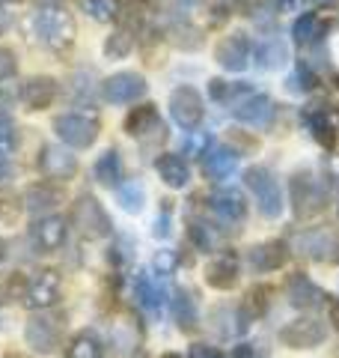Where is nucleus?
Masks as SVG:
<instances>
[{
  "label": "nucleus",
  "mask_w": 339,
  "mask_h": 358,
  "mask_svg": "<svg viewBox=\"0 0 339 358\" xmlns=\"http://www.w3.org/2000/svg\"><path fill=\"white\" fill-rule=\"evenodd\" d=\"M33 30L51 51H66L75 42V18L60 6H42L33 15Z\"/></svg>",
  "instance_id": "1"
},
{
  "label": "nucleus",
  "mask_w": 339,
  "mask_h": 358,
  "mask_svg": "<svg viewBox=\"0 0 339 358\" xmlns=\"http://www.w3.org/2000/svg\"><path fill=\"white\" fill-rule=\"evenodd\" d=\"M54 131L72 150H89L101 131V122L89 110H72V114H63L54 120Z\"/></svg>",
  "instance_id": "2"
},
{
  "label": "nucleus",
  "mask_w": 339,
  "mask_h": 358,
  "mask_svg": "<svg viewBox=\"0 0 339 358\" xmlns=\"http://www.w3.org/2000/svg\"><path fill=\"white\" fill-rule=\"evenodd\" d=\"M72 218H75L77 233H81L84 239H89V242L105 239V236H110V230H113L110 215H107L105 206H101L93 194H81V197H77V203L72 209Z\"/></svg>",
  "instance_id": "3"
},
{
  "label": "nucleus",
  "mask_w": 339,
  "mask_h": 358,
  "mask_svg": "<svg viewBox=\"0 0 339 358\" xmlns=\"http://www.w3.org/2000/svg\"><path fill=\"white\" fill-rule=\"evenodd\" d=\"M244 185L256 194V206L265 218H280L282 212V192L280 182L274 179V173L268 167H247L244 173Z\"/></svg>",
  "instance_id": "4"
},
{
  "label": "nucleus",
  "mask_w": 339,
  "mask_h": 358,
  "mask_svg": "<svg viewBox=\"0 0 339 358\" xmlns=\"http://www.w3.org/2000/svg\"><path fill=\"white\" fill-rule=\"evenodd\" d=\"M292 203L298 218H312L324 209V188L310 171H298L292 176Z\"/></svg>",
  "instance_id": "5"
},
{
  "label": "nucleus",
  "mask_w": 339,
  "mask_h": 358,
  "mask_svg": "<svg viewBox=\"0 0 339 358\" xmlns=\"http://www.w3.org/2000/svg\"><path fill=\"white\" fill-rule=\"evenodd\" d=\"M253 57V45L247 39V33L232 30L214 45V60H218L226 72H244L250 66Z\"/></svg>",
  "instance_id": "6"
},
{
  "label": "nucleus",
  "mask_w": 339,
  "mask_h": 358,
  "mask_svg": "<svg viewBox=\"0 0 339 358\" xmlns=\"http://www.w3.org/2000/svg\"><path fill=\"white\" fill-rule=\"evenodd\" d=\"M232 117L250 129H268L277 117V105L265 93H250L239 99V102H232Z\"/></svg>",
  "instance_id": "7"
},
{
  "label": "nucleus",
  "mask_w": 339,
  "mask_h": 358,
  "mask_svg": "<svg viewBox=\"0 0 339 358\" xmlns=\"http://www.w3.org/2000/svg\"><path fill=\"white\" fill-rule=\"evenodd\" d=\"M143 93H146V78L140 72H116L101 81V96H105L110 105L137 102Z\"/></svg>",
  "instance_id": "8"
},
{
  "label": "nucleus",
  "mask_w": 339,
  "mask_h": 358,
  "mask_svg": "<svg viewBox=\"0 0 339 358\" xmlns=\"http://www.w3.org/2000/svg\"><path fill=\"white\" fill-rule=\"evenodd\" d=\"M324 338H327V329L312 317L292 320L289 326L280 329V343L289 346V350H312V346H319Z\"/></svg>",
  "instance_id": "9"
},
{
  "label": "nucleus",
  "mask_w": 339,
  "mask_h": 358,
  "mask_svg": "<svg viewBox=\"0 0 339 358\" xmlns=\"http://www.w3.org/2000/svg\"><path fill=\"white\" fill-rule=\"evenodd\" d=\"M170 114L182 129H197L206 114V105H202V96L194 87H176L170 93Z\"/></svg>",
  "instance_id": "10"
},
{
  "label": "nucleus",
  "mask_w": 339,
  "mask_h": 358,
  "mask_svg": "<svg viewBox=\"0 0 339 358\" xmlns=\"http://www.w3.org/2000/svg\"><path fill=\"white\" fill-rule=\"evenodd\" d=\"M39 171L48 179L69 182V179H75V173H77V159L69 150L56 147V143H48V147H42V155H39Z\"/></svg>",
  "instance_id": "11"
},
{
  "label": "nucleus",
  "mask_w": 339,
  "mask_h": 358,
  "mask_svg": "<svg viewBox=\"0 0 339 358\" xmlns=\"http://www.w3.org/2000/svg\"><path fill=\"white\" fill-rule=\"evenodd\" d=\"M298 248L301 254L312 257L319 263H336L339 260V236L327 230H307L298 236Z\"/></svg>",
  "instance_id": "12"
},
{
  "label": "nucleus",
  "mask_w": 339,
  "mask_h": 358,
  "mask_svg": "<svg viewBox=\"0 0 339 358\" xmlns=\"http://www.w3.org/2000/svg\"><path fill=\"white\" fill-rule=\"evenodd\" d=\"M303 122L310 126L312 138L319 141V147L333 150L336 131H339V117L333 114V110H327L324 105H310L307 110H303Z\"/></svg>",
  "instance_id": "13"
},
{
  "label": "nucleus",
  "mask_w": 339,
  "mask_h": 358,
  "mask_svg": "<svg viewBox=\"0 0 339 358\" xmlns=\"http://www.w3.org/2000/svg\"><path fill=\"white\" fill-rule=\"evenodd\" d=\"M206 284L211 289H220V293L239 284V257H235V251H223L211 257L206 266Z\"/></svg>",
  "instance_id": "14"
},
{
  "label": "nucleus",
  "mask_w": 339,
  "mask_h": 358,
  "mask_svg": "<svg viewBox=\"0 0 339 358\" xmlns=\"http://www.w3.org/2000/svg\"><path fill=\"white\" fill-rule=\"evenodd\" d=\"M18 96L27 105V110H48L56 99V81L51 75H33L24 81Z\"/></svg>",
  "instance_id": "15"
},
{
  "label": "nucleus",
  "mask_w": 339,
  "mask_h": 358,
  "mask_svg": "<svg viewBox=\"0 0 339 358\" xmlns=\"http://www.w3.org/2000/svg\"><path fill=\"white\" fill-rule=\"evenodd\" d=\"M209 203H211V212L223 224H241L247 218V200L241 192H235V188H220V192H214L209 197Z\"/></svg>",
  "instance_id": "16"
},
{
  "label": "nucleus",
  "mask_w": 339,
  "mask_h": 358,
  "mask_svg": "<svg viewBox=\"0 0 339 358\" xmlns=\"http://www.w3.org/2000/svg\"><path fill=\"white\" fill-rule=\"evenodd\" d=\"M56 299H60V281H56V275H54V272H39V275H33V278H30L27 296H24L27 308L45 310V308L56 305Z\"/></svg>",
  "instance_id": "17"
},
{
  "label": "nucleus",
  "mask_w": 339,
  "mask_h": 358,
  "mask_svg": "<svg viewBox=\"0 0 339 358\" xmlns=\"http://www.w3.org/2000/svg\"><path fill=\"white\" fill-rule=\"evenodd\" d=\"M66 233H69V227H66V218L45 215V218H39L36 224H33L30 236H33V242L39 245V251L51 254V251H56L66 242Z\"/></svg>",
  "instance_id": "18"
},
{
  "label": "nucleus",
  "mask_w": 339,
  "mask_h": 358,
  "mask_svg": "<svg viewBox=\"0 0 339 358\" xmlns=\"http://www.w3.org/2000/svg\"><path fill=\"white\" fill-rule=\"evenodd\" d=\"M289 260V245L282 239H268L250 248V266L256 272H277Z\"/></svg>",
  "instance_id": "19"
},
{
  "label": "nucleus",
  "mask_w": 339,
  "mask_h": 358,
  "mask_svg": "<svg viewBox=\"0 0 339 358\" xmlns=\"http://www.w3.org/2000/svg\"><path fill=\"white\" fill-rule=\"evenodd\" d=\"M235 164H239V152L229 150V147H211L202 152V173L214 182H223V179H229Z\"/></svg>",
  "instance_id": "20"
},
{
  "label": "nucleus",
  "mask_w": 339,
  "mask_h": 358,
  "mask_svg": "<svg viewBox=\"0 0 339 358\" xmlns=\"http://www.w3.org/2000/svg\"><path fill=\"white\" fill-rule=\"evenodd\" d=\"M134 289H137V299H140L143 310L149 313L152 320H161V313H164V301H167L164 287L158 284L149 272H140V275H137V281H134Z\"/></svg>",
  "instance_id": "21"
},
{
  "label": "nucleus",
  "mask_w": 339,
  "mask_h": 358,
  "mask_svg": "<svg viewBox=\"0 0 339 358\" xmlns=\"http://www.w3.org/2000/svg\"><path fill=\"white\" fill-rule=\"evenodd\" d=\"M24 338L33 346V352L51 355L54 346H56V326H54V320H48V317H30L27 329H24Z\"/></svg>",
  "instance_id": "22"
},
{
  "label": "nucleus",
  "mask_w": 339,
  "mask_h": 358,
  "mask_svg": "<svg viewBox=\"0 0 339 358\" xmlns=\"http://www.w3.org/2000/svg\"><path fill=\"white\" fill-rule=\"evenodd\" d=\"M63 200H66V192L51 185V182H36L24 192V206H27V212H33V215H42V212H48V209H56Z\"/></svg>",
  "instance_id": "23"
},
{
  "label": "nucleus",
  "mask_w": 339,
  "mask_h": 358,
  "mask_svg": "<svg viewBox=\"0 0 339 358\" xmlns=\"http://www.w3.org/2000/svg\"><path fill=\"white\" fill-rule=\"evenodd\" d=\"M155 171L167 188H185L190 182V167L182 155H173V152L161 155V159L155 162Z\"/></svg>",
  "instance_id": "24"
},
{
  "label": "nucleus",
  "mask_w": 339,
  "mask_h": 358,
  "mask_svg": "<svg viewBox=\"0 0 339 358\" xmlns=\"http://www.w3.org/2000/svg\"><path fill=\"white\" fill-rule=\"evenodd\" d=\"M286 293H289V299H292V305H295V308H319L322 301H327V296L322 293V289L315 287L310 278H303V275L292 278L289 287H286Z\"/></svg>",
  "instance_id": "25"
},
{
  "label": "nucleus",
  "mask_w": 339,
  "mask_h": 358,
  "mask_svg": "<svg viewBox=\"0 0 339 358\" xmlns=\"http://www.w3.org/2000/svg\"><path fill=\"white\" fill-rule=\"evenodd\" d=\"M327 30H331V21L319 13H303L298 21H295V42L298 45H315L322 36H327Z\"/></svg>",
  "instance_id": "26"
},
{
  "label": "nucleus",
  "mask_w": 339,
  "mask_h": 358,
  "mask_svg": "<svg viewBox=\"0 0 339 358\" xmlns=\"http://www.w3.org/2000/svg\"><path fill=\"white\" fill-rule=\"evenodd\" d=\"M253 57H256L259 69L274 72V69H280V66L289 60V48L280 39H265V42H259L253 48Z\"/></svg>",
  "instance_id": "27"
},
{
  "label": "nucleus",
  "mask_w": 339,
  "mask_h": 358,
  "mask_svg": "<svg viewBox=\"0 0 339 358\" xmlns=\"http://www.w3.org/2000/svg\"><path fill=\"white\" fill-rule=\"evenodd\" d=\"M122 129H126L131 138H143L146 131L161 129V126H158V110H155V105L131 108V110H128V117H126V122H122Z\"/></svg>",
  "instance_id": "28"
},
{
  "label": "nucleus",
  "mask_w": 339,
  "mask_h": 358,
  "mask_svg": "<svg viewBox=\"0 0 339 358\" xmlns=\"http://www.w3.org/2000/svg\"><path fill=\"white\" fill-rule=\"evenodd\" d=\"M96 179L101 185H107V188H119V179H122V159H119V152L116 150H105L98 155V162H96Z\"/></svg>",
  "instance_id": "29"
},
{
  "label": "nucleus",
  "mask_w": 339,
  "mask_h": 358,
  "mask_svg": "<svg viewBox=\"0 0 339 358\" xmlns=\"http://www.w3.org/2000/svg\"><path fill=\"white\" fill-rule=\"evenodd\" d=\"M173 317L179 322V329L182 331H194L197 329V305H194V299H190L188 289H176V296H173Z\"/></svg>",
  "instance_id": "30"
},
{
  "label": "nucleus",
  "mask_w": 339,
  "mask_h": 358,
  "mask_svg": "<svg viewBox=\"0 0 339 358\" xmlns=\"http://www.w3.org/2000/svg\"><path fill=\"white\" fill-rule=\"evenodd\" d=\"M116 200H119V206L126 212L137 215V212L143 209V203H146V192H143V185L137 182V179H128V182H122L116 188Z\"/></svg>",
  "instance_id": "31"
},
{
  "label": "nucleus",
  "mask_w": 339,
  "mask_h": 358,
  "mask_svg": "<svg viewBox=\"0 0 339 358\" xmlns=\"http://www.w3.org/2000/svg\"><path fill=\"white\" fill-rule=\"evenodd\" d=\"M134 51V33L131 30H113L105 39V57L110 60H122Z\"/></svg>",
  "instance_id": "32"
},
{
  "label": "nucleus",
  "mask_w": 339,
  "mask_h": 358,
  "mask_svg": "<svg viewBox=\"0 0 339 358\" xmlns=\"http://www.w3.org/2000/svg\"><path fill=\"white\" fill-rule=\"evenodd\" d=\"M69 358H101V341L89 331L75 334L69 343Z\"/></svg>",
  "instance_id": "33"
},
{
  "label": "nucleus",
  "mask_w": 339,
  "mask_h": 358,
  "mask_svg": "<svg viewBox=\"0 0 339 358\" xmlns=\"http://www.w3.org/2000/svg\"><path fill=\"white\" fill-rule=\"evenodd\" d=\"M81 9L93 21H116L119 18V0H81Z\"/></svg>",
  "instance_id": "34"
},
{
  "label": "nucleus",
  "mask_w": 339,
  "mask_h": 358,
  "mask_svg": "<svg viewBox=\"0 0 339 358\" xmlns=\"http://www.w3.org/2000/svg\"><path fill=\"white\" fill-rule=\"evenodd\" d=\"M271 296V287H253L250 293H247V299H244V320L250 322V320H256V317H262V313L268 310V299Z\"/></svg>",
  "instance_id": "35"
},
{
  "label": "nucleus",
  "mask_w": 339,
  "mask_h": 358,
  "mask_svg": "<svg viewBox=\"0 0 339 358\" xmlns=\"http://www.w3.org/2000/svg\"><path fill=\"white\" fill-rule=\"evenodd\" d=\"M113 346H116L122 355L137 350V329H134L131 320H122V322L113 326Z\"/></svg>",
  "instance_id": "36"
},
{
  "label": "nucleus",
  "mask_w": 339,
  "mask_h": 358,
  "mask_svg": "<svg viewBox=\"0 0 339 358\" xmlns=\"http://www.w3.org/2000/svg\"><path fill=\"white\" fill-rule=\"evenodd\" d=\"M190 242L197 245L199 251H214L218 248V230L211 227L206 221H190Z\"/></svg>",
  "instance_id": "37"
},
{
  "label": "nucleus",
  "mask_w": 339,
  "mask_h": 358,
  "mask_svg": "<svg viewBox=\"0 0 339 358\" xmlns=\"http://www.w3.org/2000/svg\"><path fill=\"white\" fill-rule=\"evenodd\" d=\"M173 42H176V48L194 51V48H199V45H202V36H199L197 27H190V24H176V27H173Z\"/></svg>",
  "instance_id": "38"
},
{
  "label": "nucleus",
  "mask_w": 339,
  "mask_h": 358,
  "mask_svg": "<svg viewBox=\"0 0 339 358\" xmlns=\"http://www.w3.org/2000/svg\"><path fill=\"white\" fill-rule=\"evenodd\" d=\"M15 147H18V129H15V122L9 120V117H0V155L15 152Z\"/></svg>",
  "instance_id": "39"
},
{
  "label": "nucleus",
  "mask_w": 339,
  "mask_h": 358,
  "mask_svg": "<svg viewBox=\"0 0 339 358\" xmlns=\"http://www.w3.org/2000/svg\"><path fill=\"white\" fill-rule=\"evenodd\" d=\"M176 266H179V257H176V251H170V248L158 251V254L152 257V272H155V275H161V278L173 275V272H176Z\"/></svg>",
  "instance_id": "40"
},
{
  "label": "nucleus",
  "mask_w": 339,
  "mask_h": 358,
  "mask_svg": "<svg viewBox=\"0 0 339 358\" xmlns=\"http://www.w3.org/2000/svg\"><path fill=\"white\" fill-rule=\"evenodd\" d=\"M21 212V203L13 192H6V188H0V221H15Z\"/></svg>",
  "instance_id": "41"
},
{
  "label": "nucleus",
  "mask_w": 339,
  "mask_h": 358,
  "mask_svg": "<svg viewBox=\"0 0 339 358\" xmlns=\"http://www.w3.org/2000/svg\"><path fill=\"white\" fill-rule=\"evenodd\" d=\"M312 87H315V78L310 69H303V66L289 78V90H295V93H303V90H312Z\"/></svg>",
  "instance_id": "42"
},
{
  "label": "nucleus",
  "mask_w": 339,
  "mask_h": 358,
  "mask_svg": "<svg viewBox=\"0 0 339 358\" xmlns=\"http://www.w3.org/2000/svg\"><path fill=\"white\" fill-rule=\"evenodd\" d=\"M15 69H18L15 54L9 51V48H3V45H0V81H6V78H13V75H15Z\"/></svg>",
  "instance_id": "43"
},
{
  "label": "nucleus",
  "mask_w": 339,
  "mask_h": 358,
  "mask_svg": "<svg viewBox=\"0 0 339 358\" xmlns=\"http://www.w3.org/2000/svg\"><path fill=\"white\" fill-rule=\"evenodd\" d=\"M188 358H223V352L218 346H209V343H194L188 350Z\"/></svg>",
  "instance_id": "44"
},
{
  "label": "nucleus",
  "mask_w": 339,
  "mask_h": 358,
  "mask_svg": "<svg viewBox=\"0 0 339 358\" xmlns=\"http://www.w3.org/2000/svg\"><path fill=\"white\" fill-rule=\"evenodd\" d=\"M327 320H331L333 329L339 331V296H327Z\"/></svg>",
  "instance_id": "45"
},
{
  "label": "nucleus",
  "mask_w": 339,
  "mask_h": 358,
  "mask_svg": "<svg viewBox=\"0 0 339 358\" xmlns=\"http://www.w3.org/2000/svg\"><path fill=\"white\" fill-rule=\"evenodd\" d=\"M206 143H209V138H206V134H199V138H190V141L185 143V150H188L190 155H197V152L206 150Z\"/></svg>",
  "instance_id": "46"
},
{
  "label": "nucleus",
  "mask_w": 339,
  "mask_h": 358,
  "mask_svg": "<svg viewBox=\"0 0 339 358\" xmlns=\"http://www.w3.org/2000/svg\"><path fill=\"white\" fill-rule=\"evenodd\" d=\"M13 176H15L13 162H9L6 155H0V182H6V179H13Z\"/></svg>",
  "instance_id": "47"
},
{
  "label": "nucleus",
  "mask_w": 339,
  "mask_h": 358,
  "mask_svg": "<svg viewBox=\"0 0 339 358\" xmlns=\"http://www.w3.org/2000/svg\"><path fill=\"white\" fill-rule=\"evenodd\" d=\"M15 105V93L9 87H0V110H9Z\"/></svg>",
  "instance_id": "48"
},
{
  "label": "nucleus",
  "mask_w": 339,
  "mask_h": 358,
  "mask_svg": "<svg viewBox=\"0 0 339 358\" xmlns=\"http://www.w3.org/2000/svg\"><path fill=\"white\" fill-rule=\"evenodd\" d=\"M232 358H256V346H250V343H241V346H235Z\"/></svg>",
  "instance_id": "49"
},
{
  "label": "nucleus",
  "mask_w": 339,
  "mask_h": 358,
  "mask_svg": "<svg viewBox=\"0 0 339 358\" xmlns=\"http://www.w3.org/2000/svg\"><path fill=\"white\" fill-rule=\"evenodd\" d=\"M301 0H277V9L280 13H292V9H298Z\"/></svg>",
  "instance_id": "50"
},
{
  "label": "nucleus",
  "mask_w": 339,
  "mask_h": 358,
  "mask_svg": "<svg viewBox=\"0 0 339 358\" xmlns=\"http://www.w3.org/2000/svg\"><path fill=\"white\" fill-rule=\"evenodd\" d=\"M9 301V293H6V275H0V305Z\"/></svg>",
  "instance_id": "51"
},
{
  "label": "nucleus",
  "mask_w": 339,
  "mask_h": 358,
  "mask_svg": "<svg viewBox=\"0 0 339 358\" xmlns=\"http://www.w3.org/2000/svg\"><path fill=\"white\" fill-rule=\"evenodd\" d=\"M9 24H13V18H9V13H3V9H0V33H3Z\"/></svg>",
  "instance_id": "52"
},
{
  "label": "nucleus",
  "mask_w": 339,
  "mask_h": 358,
  "mask_svg": "<svg viewBox=\"0 0 339 358\" xmlns=\"http://www.w3.org/2000/svg\"><path fill=\"white\" fill-rule=\"evenodd\" d=\"M176 3H179V6H185V9H190V6H197L199 0H176Z\"/></svg>",
  "instance_id": "53"
},
{
  "label": "nucleus",
  "mask_w": 339,
  "mask_h": 358,
  "mask_svg": "<svg viewBox=\"0 0 339 358\" xmlns=\"http://www.w3.org/2000/svg\"><path fill=\"white\" fill-rule=\"evenodd\" d=\"M3 260H6V242L0 239V263H3Z\"/></svg>",
  "instance_id": "54"
},
{
  "label": "nucleus",
  "mask_w": 339,
  "mask_h": 358,
  "mask_svg": "<svg viewBox=\"0 0 339 358\" xmlns=\"http://www.w3.org/2000/svg\"><path fill=\"white\" fill-rule=\"evenodd\" d=\"M6 358H30V355H24V352H9Z\"/></svg>",
  "instance_id": "55"
},
{
  "label": "nucleus",
  "mask_w": 339,
  "mask_h": 358,
  "mask_svg": "<svg viewBox=\"0 0 339 358\" xmlns=\"http://www.w3.org/2000/svg\"><path fill=\"white\" fill-rule=\"evenodd\" d=\"M161 358H182V355H179V352H164Z\"/></svg>",
  "instance_id": "56"
},
{
  "label": "nucleus",
  "mask_w": 339,
  "mask_h": 358,
  "mask_svg": "<svg viewBox=\"0 0 339 358\" xmlns=\"http://www.w3.org/2000/svg\"><path fill=\"white\" fill-rule=\"evenodd\" d=\"M333 84H336V90H339V75H333Z\"/></svg>",
  "instance_id": "57"
},
{
  "label": "nucleus",
  "mask_w": 339,
  "mask_h": 358,
  "mask_svg": "<svg viewBox=\"0 0 339 358\" xmlns=\"http://www.w3.org/2000/svg\"><path fill=\"white\" fill-rule=\"evenodd\" d=\"M0 326H3V320H0Z\"/></svg>",
  "instance_id": "58"
},
{
  "label": "nucleus",
  "mask_w": 339,
  "mask_h": 358,
  "mask_svg": "<svg viewBox=\"0 0 339 358\" xmlns=\"http://www.w3.org/2000/svg\"><path fill=\"white\" fill-rule=\"evenodd\" d=\"M0 3H3V0H0Z\"/></svg>",
  "instance_id": "59"
}]
</instances>
